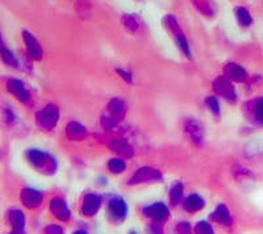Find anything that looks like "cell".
Here are the masks:
<instances>
[{
    "label": "cell",
    "instance_id": "cell-13",
    "mask_svg": "<svg viewBox=\"0 0 263 234\" xmlns=\"http://www.w3.org/2000/svg\"><path fill=\"white\" fill-rule=\"evenodd\" d=\"M186 132L191 137L195 142H202L203 136H204V130H203V125L198 123L196 120H188L186 123Z\"/></svg>",
    "mask_w": 263,
    "mask_h": 234
},
{
    "label": "cell",
    "instance_id": "cell-26",
    "mask_svg": "<svg viewBox=\"0 0 263 234\" xmlns=\"http://www.w3.org/2000/svg\"><path fill=\"white\" fill-rule=\"evenodd\" d=\"M175 38H177L178 46H179L180 49H182V51L184 53V55H186V57H188V58L191 57V51H190V46H188V42H187V40H186V37L183 36V33H182V34H179V36L175 37Z\"/></svg>",
    "mask_w": 263,
    "mask_h": 234
},
{
    "label": "cell",
    "instance_id": "cell-11",
    "mask_svg": "<svg viewBox=\"0 0 263 234\" xmlns=\"http://www.w3.org/2000/svg\"><path fill=\"white\" fill-rule=\"evenodd\" d=\"M8 90L16 99H18L22 103H26L29 100V97H30L28 90L24 86V83L17 79H11L8 82Z\"/></svg>",
    "mask_w": 263,
    "mask_h": 234
},
{
    "label": "cell",
    "instance_id": "cell-10",
    "mask_svg": "<svg viewBox=\"0 0 263 234\" xmlns=\"http://www.w3.org/2000/svg\"><path fill=\"white\" fill-rule=\"evenodd\" d=\"M100 198L95 194H87L84 196L83 207H82V213L84 216H94L96 215L99 208H100Z\"/></svg>",
    "mask_w": 263,
    "mask_h": 234
},
{
    "label": "cell",
    "instance_id": "cell-30",
    "mask_svg": "<svg viewBox=\"0 0 263 234\" xmlns=\"http://www.w3.org/2000/svg\"><path fill=\"white\" fill-rule=\"evenodd\" d=\"M256 115L261 123H263V97L256 103Z\"/></svg>",
    "mask_w": 263,
    "mask_h": 234
},
{
    "label": "cell",
    "instance_id": "cell-12",
    "mask_svg": "<svg viewBox=\"0 0 263 234\" xmlns=\"http://www.w3.org/2000/svg\"><path fill=\"white\" fill-rule=\"evenodd\" d=\"M225 78L232 82H244L246 79V71L237 63H228L224 69Z\"/></svg>",
    "mask_w": 263,
    "mask_h": 234
},
{
    "label": "cell",
    "instance_id": "cell-29",
    "mask_svg": "<svg viewBox=\"0 0 263 234\" xmlns=\"http://www.w3.org/2000/svg\"><path fill=\"white\" fill-rule=\"evenodd\" d=\"M177 231L179 234H192V228L188 223H180L177 225Z\"/></svg>",
    "mask_w": 263,
    "mask_h": 234
},
{
    "label": "cell",
    "instance_id": "cell-9",
    "mask_svg": "<svg viewBox=\"0 0 263 234\" xmlns=\"http://www.w3.org/2000/svg\"><path fill=\"white\" fill-rule=\"evenodd\" d=\"M50 211L51 213L57 217L58 220L67 221L70 219V211L67 204L65 203L63 199L54 198L50 202Z\"/></svg>",
    "mask_w": 263,
    "mask_h": 234
},
{
    "label": "cell",
    "instance_id": "cell-3",
    "mask_svg": "<svg viewBox=\"0 0 263 234\" xmlns=\"http://www.w3.org/2000/svg\"><path fill=\"white\" fill-rule=\"evenodd\" d=\"M126 213H128V207L125 202L121 198H113L109 202L108 206V215L109 219L115 224L123 223L125 220Z\"/></svg>",
    "mask_w": 263,
    "mask_h": 234
},
{
    "label": "cell",
    "instance_id": "cell-27",
    "mask_svg": "<svg viewBox=\"0 0 263 234\" xmlns=\"http://www.w3.org/2000/svg\"><path fill=\"white\" fill-rule=\"evenodd\" d=\"M195 233L196 234H215L213 233L212 227L209 225L206 221H200L198 223V225L195 227Z\"/></svg>",
    "mask_w": 263,
    "mask_h": 234
},
{
    "label": "cell",
    "instance_id": "cell-5",
    "mask_svg": "<svg viewBox=\"0 0 263 234\" xmlns=\"http://www.w3.org/2000/svg\"><path fill=\"white\" fill-rule=\"evenodd\" d=\"M213 88L216 91L217 94L221 95L224 99H227L228 101H236V90L233 84H232V80H229L225 76H219L215 82H213Z\"/></svg>",
    "mask_w": 263,
    "mask_h": 234
},
{
    "label": "cell",
    "instance_id": "cell-19",
    "mask_svg": "<svg viewBox=\"0 0 263 234\" xmlns=\"http://www.w3.org/2000/svg\"><path fill=\"white\" fill-rule=\"evenodd\" d=\"M108 113L117 120L123 119L124 115H125V104H124V101L120 100V99L111 100V103L108 104Z\"/></svg>",
    "mask_w": 263,
    "mask_h": 234
},
{
    "label": "cell",
    "instance_id": "cell-22",
    "mask_svg": "<svg viewBox=\"0 0 263 234\" xmlns=\"http://www.w3.org/2000/svg\"><path fill=\"white\" fill-rule=\"evenodd\" d=\"M182 196H183V184L175 183L171 187V191H170V200H171L173 204H178Z\"/></svg>",
    "mask_w": 263,
    "mask_h": 234
},
{
    "label": "cell",
    "instance_id": "cell-17",
    "mask_svg": "<svg viewBox=\"0 0 263 234\" xmlns=\"http://www.w3.org/2000/svg\"><path fill=\"white\" fill-rule=\"evenodd\" d=\"M211 219H212L215 223L224 224V225H229V224L232 223V216L231 213H229V209L224 206V204H220V206L217 207L216 211L212 213Z\"/></svg>",
    "mask_w": 263,
    "mask_h": 234
},
{
    "label": "cell",
    "instance_id": "cell-35",
    "mask_svg": "<svg viewBox=\"0 0 263 234\" xmlns=\"http://www.w3.org/2000/svg\"><path fill=\"white\" fill-rule=\"evenodd\" d=\"M74 234H86V233H84V232H75Z\"/></svg>",
    "mask_w": 263,
    "mask_h": 234
},
{
    "label": "cell",
    "instance_id": "cell-20",
    "mask_svg": "<svg viewBox=\"0 0 263 234\" xmlns=\"http://www.w3.org/2000/svg\"><path fill=\"white\" fill-rule=\"evenodd\" d=\"M236 17H237L240 25H242V26L252 25L253 18H252V16H250L249 11H248L246 8H244V7L236 8Z\"/></svg>",
    "mask_w": 263,
    "mask_h": 234
},
{
    "label": "cell",
    "instance_id": "cell-15",
    "mask_svg": "<svg viewBox=\"0 0 263 234\" xmlns=\"http://www.w3.org/2000/svg\"><path fill=\"white\" fill-rule=\"evenodd\" d=\"M8 220L13 231L20 232L24 231V225H25V216L22 215V212L17 211V209H13V211H9L8 213Z\"/></svg>",
    "mask_w": 263,
    "mask_h": 234
},
{
    "label": "cell",
    "instance_id": "cell-34",
    "mask_svg": "<svg viewBox=\"0 0 263 234\" xmlns=\"http://www.w3.org/2000/svg\"><path fill=\"white\" fill-rule=\"evenodd\" d=\"M11 234H24V231H20V232H16V231H13V232H12Z\"/></svg>",
    "mask_w": 263,
    "mask_h": 234
},
{
    "label": "cell",
    "instance_id": "cell-33",
    "mask_svg": "<svg viewBox=\"0 0 263 234\" xmlns=\"http://www.w3.org/2000/svg\"><path fill=\"white\" fill-rule=\"evenodd\" d=\"M117 72H119L120 75H121V78H123L124 80H126L128 83L132 82V75H130L128 71H125V70H121V69H117Z\"/></svg>",
    "mask_w": 263,
    "mask_h": 234
},
{
    "label": "cell",
    "instance_id": "cell-6",
    "mask_svg": "<svg viewBox=\"0 0 263 234\" xmlns=\"http://www.w3.org/2000/svg\"><path fill=\"white\" fill-rule=\"evenodd\" d=\"M22 38H24V42H25L26 51H28V55L34 61H41L42 58V49H41V45L38 43L37 38L33 36L32 33L28 32V30H24L22 32Z\"/></svg>",
    "mask_w": 263,
    "mask_h": 234
},
{
    "label": "cell",
    "instance_id": "cell-14",
    "mask_svg": "<svg viewBox=\"0 0 263 234\" xmlns=\"http://www.w3.org/2000/svg\"><path fill=\"white\" fill-rule=\"evenodd\" d=\"M66 134L70 140H82V138L86 137L87 130L82 124L70 123L66 126Z\"/></svg>",
    "mask_w": 263,
    "mask_h": 234
},
{
    "label": "cell",
    "instance_id": "cell-16",
    "mask_svg": "<svg viewBox=\"0 0 263 234\" xmlns=\"http://www.w3.org/2000/svg\"><path fill=\"white\" fill-rule=\"evenodd\" d=\"M111 149L117 154L123 155L125 158H130L133 155V149L126 141L124 140H113L111 142Z\"/></svg>",
    "mask_w": 263,
    "mask_h": 234
},
{
    "label": "cell",
    "instance_id": "cell-4",
    "mask_svg": "<svg viewBox=\"0 0 263 234\" xmlns=\"http://www.w3.org/2000/svg\"><path fill=\"white\" fill-rule=\"evenodd\" d=\"M157 180H162V174L161 171L153 167H142L130 178L129 184H140L146 183V182H157Z\"/></svg>",
    "mask_w": 263,
    "mask_h": 234
},
{
    "label": "cell",
    "instance_id": "cell-32",
    "mask_svg": "<svg viewBox=\"0 0 263 234\" xmlns=\"http://www.w3.org/2000/svg\"><path fill=\"white\" fill-rule=\"evenodd\" d=\"M149 231H150V234H163L162 228L159 227L158 224H153L149 227Z\"/></svg>",
    "mask_w": 263,
    "mask_h": 234
},
{
    "label": "cell",
    "instance_id": "cell-18",
    "mask_svg": "<svg viewBox=\"0 0 263 234\" xmlns=\"http://www.w3.org/2000/svg\"><path fill=\"white\" fill-rule=\"evenodd\" d=\"M204 208V200H203L202 196L194 194L191 196H188L184 202V209L188 211V212H198L200 209Z\"/></svg>",
    "mask_w": 263,
    "mask_h": 234
},
{
    "label": "cell",
    "instance_id": "cell-31",
    "mask_svg": "<svg viewBox=\"0 0 263 234\" xmlns=\"http://www.w3.org/2000/svg\"><path fill=\"white\" fill-rule=\"evenodd\" d=\"M45 233L46 234H63V231H62V228L58 227V225H49V227L45 229Z\"/></svg>",
    "mask_w": 263,
    "mask_h": 234
},
{
    "label": "cell",
    "instance_id": "cell-1",
    "mask_svg": "<svg viewBox=\"0 0 263 234\" xmlns=\"http://www.w3.org/2000/svg\"><path fill=\"white\" fill-rule=\"evenodd\" d=\"M26 159L30 162V165L34 166L40 171H43L45 174L55 173L57 165H55L54 158H51L50 155H47L46 153H42L40 150H28L26 152Z\"/></svg>",
    "mask_w": 263,
    "mask_h": 234
},
{
    "label": "cell",
    "instance_id": "cell-24",
    "mask_svg": "<svg viewBox=\"0 0 263 234\" xmlns=\"http://www.w3.org/2000/svg\"><path fill=\"white\" fill-rule=\"evenodd\" d=\"M1 58L3 61L9 66H13V67H17V59L14 58L13 53L11 50H8L7 47L1 45Z\"/></svg>",
    "mask_w": 263,
    "mask_h": 234
},
{
    "label": "cell",
    "instance_id": "cell-21",
    "mask_svg": "<svg viewBox=\"0 0 263 234\" xmlns=\"http://www.w3.org/2000/svg\"><path fill=\"white\" fill-rule=\"evenodd\" d=\"M163 24H165V26L167 28V30H170L173 34H175V37L182 34L179 22H178L177 18L174 17V16H171V14H169V16H166V17L163 18Z\"/></svg>",
    "mask_w": 263,
    "mask_h": 234
},
{
    "label": "cell",
    "instance_id": "cell-23",
    "mask_svg": "<svg viewBox=\"0 0 263 234\" xmlns=\"http://www.w3.org/2000/svg\"><path fill=\"white\" fill-rule=\"evenodd\" d=\"M108 169L111 173L120 174L125 170V162L120 158H113L108 162Z\"/></svg>",
    "mask_w": 263,
    "mask_h": 234
},
{
    "label": "cell",
    "instance_id": "cell-7",
    "mask_svg": "<svg viewBox=\"0 0 263 234\" xmlns=\"http://www.w3.org/2000/svg\"><path fill=\"white\" fill-rule=\"evenodd\" d=\"M145 216L152 219L154 223H162L169 217V208L163 203H155L153 206L144 209Z\"/></svg>",
    "mask_w": 263,
    "mask_h": 234
},
{
    "label": "cell",
    "instance_id": "cell-28",
    "mask_svg": "<svg viewBox=\"0 0 263 234\" xmlns=\"http://www.w3.org/2000/svg\"><path fill=\"white\" fill-rule=\"evenodd\" d=\"M206 104L208 105V108L215 113V115H219L220 112V105H219V100H217L215 96H208L206 99Z\"/></svg>",
    "mask_w": 263,
    "mask_h": 234
},
{
    "label": "cell",
    "instance_id": "cell-36",
    "mask_svg": "<svg viewBox=\"0 0 263 234\" xmlns=\"http://www.w3.org/2000/svg\"><path fill=\"white\" fill-rule=\"evenodd\" d=\"M130 234H137V233H134V232H130Z\"/></svg>",
    "mask_w": 263,
    "mask_h": 234
},
{
    "label": "cell",
    "instance_id": "cell-25",
    "mask_svg": "<svg viewBox=\"0 0 263 234\" xmlns=\"http://www.w3.org/2000/svg\"><path fill=\"white\" fill-rule=\"evenodd\" d=\"M121 21H123L124 26H125L128 30H130V32H136L138 29V21L132 14H125V16H123V20H121Z\"/></svg>",
    "mask_w": 263,
    "mask_h": 234
},
{
    "label": "cell",
    "instance_id": "cell-8",
    "mask_svg": "<svg viewBox=\"0 0 263 234\" xmlns=\"http://www.w3.org/2000/svg\"><path fill=\"white\" fill-rule=\"evenodd\" d=\"M20 199H21L22 204L30 209L40 207L42 203V195L32 188H24L20 194Z\"/></svg>",
    "mask_w": 263,
    "mask_h": 234
},
{
    "label": "cell",
    "instance_id": "cell-2",
    "mask_svg": "<svg viewBox=\"0 0 263 234\" xmlns=\"http://www.w3.org/2000/svg\"><path fill=\"white\" fill-rule=\"evenodd\" d=\"M59 119V111L57 105H47L37 113V124L43 129H53Z\"/></svg>",
    "mask_w": 263,
    "mask_h": 234
}]
</instances>
